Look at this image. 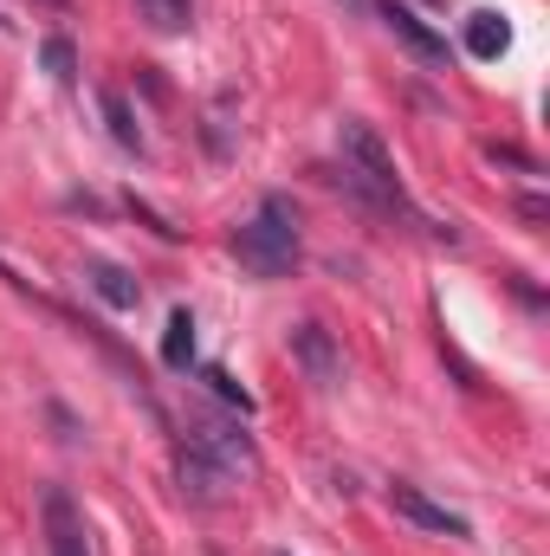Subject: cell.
I'll return each instance as SVG.
<instances>
[{
    "label": "cell",
    "instance_id": "5",
    "mask_svg": "<svg viewBox=\"0 0 550 556\" xmlns=\"http://www.w3.org/2000/svg\"><path fill=\"white\" fill-rule=\"evenodd\" d=\"M389 505H396V518H409L414 531H434V538H466V518H460V511H447L440 498H427L421 485H389Z\"/></svg>",
    "mask_w": 550,
    "mask_h": 556
},
{
    "label": "cell",
    "instance_id": "13",
    "mask_svg": "<svg viewBox=\"0 0 550 556\" xmlns=\"http://www.w3.org/2000/svg\"><path fill=\"white\" fill-rule=\"evenodd\" d=\"M201 382H208V389H214V395H221L234 415H253V395H247V389H240V382H234L221 363H208V369H201Z\"/></svg>",
    "mask_w": 550,
    "mask_h": 556
},
{
    "label": "cell",
    "instance_id": "2",
    "mask_svg": "<svg viewBox=\"0 0 550 556\" xmlns=\"http://www.w3.org/2000/svg\"><path fill=\"white\" fill-rule=\"evenodd\" d=\"M234 253H240L247 273L291 278L298 273V260H304V247H298V207H291L285 194H266L260 214H253L247 227H234Z\"/></svg>",
    "mask_w": 550,
    "mask_h": 556
},
{
    "label": "cell",
    "instance_id": "15",
    "mask_svg": "<svg viewBox=\"0 0 550 556\" xmlns=\"http://www.w3.org/2000/svg\"><path fill=\"white\" fill-rule=\"evenodd\" d=\"M518 214H525L532 227H545V220H550V201H545V194H525V201H518Z\"/></svg>",
    "mask_w": 550,
    "mask_h": 556
},
{
    "label": "cell",
    "instance_id": "12",
    "mask_svg": "<svg viewBox=\"0 0 550 556\" xmlns=\"http://www.w3.org/2000/svg\"><path fill=\"white\" fill-rule=\"evenodd\" d=\"M39 59H46V72H52L59 85H72V78H78V52H72V39H65V33H52V39L39 46Z\"/></svg>",
    "mask_w": 550,
    "mask_h": 556
},
{
    "label": "cell",
    "instance_id": "1",
    "mask_svg": "<svg viewBox=\"0 0 550 556\" xmlns=\"http://www.w3.org/2000/svg\"><path fill=\"white\" fill-rule=\"evenodd\" d=\"M337 149H343V168H337V188H350V194H363V201H376V207H409V194H402V175H396V155H389V142L376 137L363 117H343V130H337Z\"/></svg>",
    "mask_w": 550,
    "mask_h": 556
},
{
    "label": "cell",
    "instance_id": "8",
    "mask_svg": "<svg viewBox=\"0 0 550 556\" xmlns=\"http://www.w3.org/2000/svg\"><path fill=\"white\" fill-rule=\"evenodd\" d=\"M85 285H91L111 311H137V304H142L137 273H124V266H111V260H85Z\"/></svg>",
    "mask_w": 550,
    "mask_h": 556
},
{
    "label": "cell",
    "instance_id": "10",
    "mask_svg": "<svg viewBox=\"0 0 550 556\" xmlns=\"http://www.w3.org/2000/svg\"><path fill=\"white\" fill-rule=\"evenodd\" d=\"M162 363L168 369H188L195 363V311H168V330H162Z\"/></svg>",
    "mask_w": 550,
    "mask_h": 556
},
{
    "label": "cell",
    "instance_id": "7",
    "mask_svg": "<svg viewBox=\"0 0 550 556\" xmlns=\"http://www.w3.org/2000/svg\"><path fill=\"white\" fill-rule=\"evenodd\" d=\"M234 479H240L234 466H221V459H214L208 446H195V440H182V485H188L195 498H221V492H227Z\"/></svg>",
    "mask_w": 550,
    "mask_h": 556
},
{
    "label": "cell",
    "instance_id": "14",
    "mask_svg": "<svg viewBox=\"0 0 550 556\" xmlns=\"http://www.w3.org/2000/svg\"><path fill=\"white\" fill-rule=\"evenodd\" d=\"M149 13H155L162 33H182L188 26V0H149Z\"/></svg>",
    "mask_w": 550,
    "mask_h": 556
},
{
    "label": "cell",
    "instance_id": "4",
    "mask_svg": "<svg viewBox=\"0 0 550 556\" xmlns=\"http://www.w3.org/2000/svg\"><path fill=\"white\" fill-rule=\"evenodd\" d=\"M39 511H46V551H52V556H91V538H85V511L72 505V492H65V485H52Z\"/></svg>",
    "mask_w": 550,
    "mask_h": 556
},
{
    "label": "cell",
    "instance_id": "9",
    "mask_svg": "<svg viewBox=\"0 0 550 556\" xmlns=\"http://www.w3.org/2000/svg\"><path fill=\"white\" fill-rule=\"evenodd\" d=\"M505 46H512V26H505V13H492V7L466 13V52H473V59H499Z\"/></svg>",
    "mask_w": 550,
    "mask_h": 556
},
{
    "label": "cell",
    "instance_id": "6",
    "mask_svg": "<svg viewBox=\"0 0 550 556\" xmlns=\"http://www.w3.org/2000/svg\"><path fill=\"white\" fill-rule=\"evenodd\" d=\"M383 26H389L402 46H409L421 65H447V39H440V33H434V26H427L414 7H402V0H383Z\"/></svg>",
    "mask_w": 550,
    "mask_h": 556
},
{
    "label": "cell",
    "instance_id": "11",
    "mask_svg": "<svg viewBox=\"0 0 550 556\" xmlns=\"http://www.w3.org/2000/svg\"><path fill=\"white\" fill-rule=\"evenodd\" d=\"M98 104H104V124H111V137L124 142V149H142V130H137V117H130V104H124V91H104Z\"/></svg>",
    "mask_w": 550,
    "mask_h": 556
},
{
    "label": "cell",
    "instance_id": "3",
    "mask_svg": "<svg viewBox=\"0 0 550 556\" xmlns=\"http://www.w3.org/2000/svg\"><path fill=\"white\" fill-rule=\"evenodd\" d=\"M291 363H298L317 389H337V382H343V350H337V337H330L324 324H298V330H291Z\"/></svg>",
    "mask_w": 550,
    "mask_h": 556
}]
</instances>
